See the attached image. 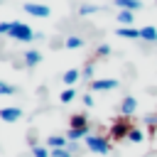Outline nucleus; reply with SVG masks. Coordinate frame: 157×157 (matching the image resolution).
Masks as SVG:
<instances>
[{"instance_id": "nucleus-10", "label": "nucleus", "mask_w": 157, "mask_h": 157, "mask_svg": "<svg viewBox=\"0 0 157 157\" xmlns=\"http://www.w3.org/2000/svg\"><path fill=\"white\" fill-rule=\"evenodd\" d=\"M115 5H118V10H130V12H135V10L142 7L140 0H115Z\"/></svg>"}, {"instance_id": "nucleus-17", "label": "nucleus", "mask_w": 157, "mask_h": 157, "mask_svg": "<svg viewBox=\"0 0 157 157\" xmlns=\"http://www.w3.org/2000/svg\"><path fill=\"white\" fill-rule=\"evenodd\" d=\"M128 140H130L132 145H140V142L145 140V135H142V130H140V128H132V130H130V135H128Z\"/></svg>"}, {"instance_id": "nucleus-24", "label": "nucleus", "mask_w": 157, "mask_h": 157, "mask_svg": "<svg viewBox=\"0 0 157 157\" xmlns=\"http://www.w3.org/2000/svg\"><path fill=\"white\" fill-rule=\"evenodd\" d=\"M81 76H83V78H91V76H93V61H88V64L83 66V71H81Z\"/></svg>"}, {"instance_id": "nucleus-21", "label": "nucleus", "mask_w": 157, "mask_h": 157, "mask_svg": "<svg viewBox=\"0 0 157 157\" xmlns=\"http://www.w3.org/2000/svg\"><path fill=\"white\" fill-rule=\"evenodd\" d=\"M0 93L2 96H12L15 93V86H10L7 81H0Z\"/></svg>"}, {"instance_id": "nucleus-8", "label": "nucleus", "mask_w": 157, "mask_h": 157, "mask_svg": "<svg viewBox=\"0 0 157 157\" xmlns=\"http://www.w3.org/2000/svg\"><path fill=\"white\" fill-rule=\"evenodd\" d=\"M71 142H78V140H86L88 137V128H69V135H66Z\"/></svg>"}, {"instance_id": "nucleus-1", "label": "nucleus", "mask_w": 157, "mask_h": 157, "mask_svg": "<svg viewBox=\"0 0 157 157\" xmlns=\"http://www.w3.org/2000/svg\"><path fill=\"white\" fill-rule=\"evenodd\" d=\"M10 39H17V42H32L34 39V32L29 25L25 22H15L12 25V32H10Z\"/></svg>"}, {"instance_id": "nucleus-16", "label": "nucleus", "mask_w": 157, "mask_h": 157, "mask_svg": "<svg viewBox=\"0 0 157 157\" xmlns=\"http://www.w3.org/2000/svg\"><path fill=\"white\" fill-rule=\"evenodd\" d=\"M118 22H120L123 27H128V25L132 22V12H130V10H118Z\"/></svg>"}, {"instance_id": "nucleus-12", "label": "nucleus", "mask_w": 157, "mask_h": 157, "mask_svg": "<svg viewBox=\"0 0 157 157\" xmlns=\"http://www.w3.org/2000/svg\"><path fill=\"white\" fill-rule=\"evenodd\" d=\"M78 78H81V71H78V69H69V71L64 74V78H61V81H64V83H66V86L71 88V86H74V83H76Z\"/></svg>"}, {"instance_id": "nucleus-4", "label": "nucleus", "mask_w": 157, "mask_h": 157, "mask_svg": "<svg viewBox=\"0 0 157 157\" xmlns=\"http://www.w3.org/2000/svg\"><path fill=\"white\" fill-rule=\"evenodd\" d=\"M25 12L34 15V17H49L52 15V10L47 5H42V2H25Z\"/></svg>"}, {"instance_id": "nucleus-14", "label": "nucleus", "mask_w": 157, "mask_h": 157, "mask_svg": "<svg viewBox=\"0 0 157 157\" xmlns=\"http://www.w3.org/2000/svg\"><path fill=\"white\" fill-rule=\"evenodd\" d=\"M140 39H145V42H157V29H155L152 25L142 27V29H140Z\"/></svg>"}, {"instance_id": "nucleus-23", "label": "nucleus", "mask_w": 157, "mask_h": 157, "mask_svg": "<svg viewBox=\"0 0 157 157\" xmlns=\"http://www.w3.org/2000/svg\"><path fill=\"white\" fill-rule=\"evenodd\" d=\"M12 25H15V22H0V34H7V37H10Z\"/></svg>"}, {"instance_id": "nucleus-15", "label": "nucleus", "mask_w": 157, "mask_h": 157, "mask_svg": "<svg viewBox=\"0 0 157 157\" xmlns=\"http://www.w3.org/2000/svg\"><path fill=\"white\" fill-rule=\"evenodd\" d=\"M118 37H125V39H140V29H135V27H120V29H118Z\"/></svg>"}, {"instance_id": "nucleus-2", "label": "nucleus", "mask_w": 157, "mask_h": 157, "mask_svg": "<svg viewBox=\"0 0 157 157\" xmlns=\"http://www.w3.org/2000/svg\"><path fill=\"white\" fill-rule=\"evenodd\" d=\"M86 147H88L91 152H101V155L110 152V142H108V137H101V135H88V137H86Z\"/></svg>"}, {"instance_id": "nucleus-27", "label": "nucleus", "mask_w": 157, "mask_h": 157, "mask_svg": "<svg viewBox=\"0 0 157 157\" xmlns=\"http://www.w3.org/2000/svg\"><path fill=\"white\" fill-rule=\"evenodd\" d=\"M81 101H83V105H86V108H91V105H93V96H91V93H83V96H81Z\"/></svg>"}, {"instance_id": "nucleus-25", "label": "nucleus", "mask_w": 157, "mask_h": 157, "mask_svg": "<svg viewBox=\"0 0 157 157\" xmlns=\"http://www.w3.org/2000/svg\"><path fill=\"white\" fill-rule=\"evenodd\" d=\"M96 10H98L96 5H81V10H78V12H81V15H93Z\"/></svg>"}, {"instance_id": "nucleus-3", "label": "nucleus", "mask_w": 157, "mask_h": 157, "mask_svg": "<svg viewBox=\"0 0 157 157\" xmlns=\"http://www.w3.org/2000/svg\"><path fill=\"white\" fill-rule=\"evenodd\" d=\"M130 130H132V128L128 125V120H125V118H120V120H115V123H113V128H110V137H113V140H123V137H128V135H130Z\"/></svg>"}, {"instance_id": "nucleus-11", "label": "nucleus", "mask_w": 157, "mask_h": 157, "mask_svg": "<svg viewBox=\"0 0 157 157\" xmlns=\"http://www.w3.org/2000/svg\"><path fill=\"white\" fill-rule=\"evenodd\" d=\"M22 59H25V64H27V66H37V64L42 61V54H39L37 49H29V52H25V56H22Z\"/></svg>"}, {"instance_id": "nucleus-5", "label": "nucleus", "mask_w": 157, "mask_h": 157, "mask_svg": "<svg viewBox=\"0 0 157 157\" xmlns=\"http://www.w3.org/2000/svg\"><path fill=\"white\" fill-rule=\"evenodd\" d=\"M118 86V78H93L91 91H113Z\"/></svg>"}, {"instance_id": "nucleus-26", "label": "nucleus", "mask_w": 157, "mask_h": 157, "mask_svg": "<svg viewBox=\"0 0 157 157\" xmlns=\"http://www.w3.org/2000/svg\"><path fill=\"white\" fill-rule=\"evenodd\" d=\"M96 54H101V56H108V54H110V47H108V44H98Z\"/></svg>"}, {"instance_id": "nucleus-13", "label": "nucleus", "mask_w": 157, "mask_h": 157, "mask_svg": "<svg viewBox=\"0 0 157 157\" xmlns=\"http://www.w3.org/2000/svg\"><path fill=\"white\" fill-rule=\"evenodd\" d=\"M69 125H71V128H88V118H86L83 113H74L71 120H69Z\"/></svg>"}, {"instance_id": "nucleus-18", "label": "nucleus", "mask_w": 157, "mask_h": 157, "mask_svg": "<svg viewBox=\"0 0 157 157\" xmlns=\"http://www.w3.org/2000/svg\"><path fill=\"white\" fill-rule=\"evenodd\" d=\"M74 98H76V91H74V88H64V91L59 93V101H61V103H71Z\"/></svg>"}, {"instance_id": "nucleus-6", "label": "nucleus", "mask_w": 157, "mask_h": 157, "mask_svg": "<svg viewBox=\"0 0 157 157\" xmlns=\"http://www.w3.org/2000/svg\"><path fill=\"white\" fill-rule=\"evenodd\" d=\"M0 118H2L5 123H15V120H20V118H22V110H20L17 105H7V108H2V110H0Z\"/></svg>"}, {"instance_id": "nucleus-20", "label": "nucleus", "mask_w": 157, "mask_h": 157, "mask_svg": "<svg viewBox=\"0 0 157 157\" xmlns=\"http://www.w3.org/2000/svg\"><path fill=\"white\" fill-rule=\"evenodd\" d=\"M32 155H34V157H52V152H49L47 147H39V145L32 147Z\"/></svg>"}, {"instance_id": "nucleus-22", "label": "nucleus", "mask_w": 157, "mask_h": 157, "mask_svg": "<svg viewBox=\"0 0 157 157\" xmlns=\"http://www.w3.org/2000/svg\"><path fill=\"white\" fill-rule=\"evenodd\" d=\"M52 157H74V152H69L66 147H61V150H52Z\"/></svg>"}, {"instance_id": "nucleus-9", "label": "nucleus", "mask_w": 157, "mask_h": 157, "mask_svg": "<svg viewBox=\"0 0 157 157\" xmlns=\"http://www.w3.org/2000/svg\"><path fill=\"white\" fill-rule=\"evenodd\" d=\"M47 145H49L52 150H61V147H66V145H69V137H61V135H52V137H47Z\"/></svg>"}, {"instance_id": "nucleus-19", "label": "nucleus", "mask_w": 157, "mask_h": 157, "mask_svg": "<svg viewBox=\"0 0 157 157\" xmlns=\"http://www.w3.org/2000/svg\"><path fill=\"white\" fill-rule=\"evenodd\" d=\"M64 44H66L69 49H78V47H83V39L74 34V37H66V42H64Z\"/></svg>"}, {"instance_id": "nucleus-7", "label": "nucleus", "mask_w": 157, "mask_h": 157, "mask_svg": "<svg viewBox=\"0 0 157 157\" xmlns=\"http://www.w3.org/2000/svg\"><path fill=\"white\" fill-rule=\"evenodd\" d=\"M135 108H137V98L125 96V98H123V103H120V113H123V118L132 115V113H135Z\"/></svg>"}]
</instances>
